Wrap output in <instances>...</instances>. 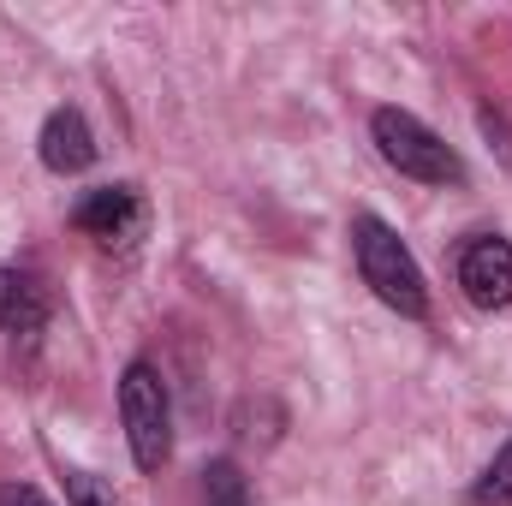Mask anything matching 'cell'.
I'll return each mask as SVG.
<instances>
[{
    "mask_svg": "<svg viewBox=\"0 0 512 506\" xmlns=\"http://www.w3.org/2000/svg\"><path fill=\"white\" fill-rule=\"evenodd\" d=\"M120 423H126V447L137 471L155 477L173 459V399H167V381L149 358H131L120 370Z\"/></svg>",
    "mask_w": 512,
    "mask_h": 506,
    "instance_id": "3957f363",
    "label": "cell"
},
{
    "mask_svg": "<svg viewBox=\"0 0 512 506\" xmlns=\"http://www.w3.org/2000/svg\"><path fill=\"white\" fill-rule=\"evenodd\" d=\"M0 506H48V501H42V489H30V483H0Z\"/></svg>",
    "mask_w": 512,
    "mask_h": 506,
    "instance_id": "8fae6325",
    "label": "cell"
},
{
    "mask_svg": "<svg viewBox=\"0 0 512 506\" xmlns=\"http://www.w3.org/2000/svg\"><path fill=\"white\" fill-rule=\"evenodd\" d=\"M203 501L209 506H251V489H245V477H239L233 459H215L203 471Z\"/></svg>",
    "mask_w": 512,
    "mask_h": 506,
    "instance_id": "9c48e42d",
    "label": "cell"
},
{
    "mask_svg": "<svg viewBox=\"0 0 512 506\" xmlns=\"http://www.w3.org/2000/svg\"><path fill=\"white\" fill-rule=\"evenodd\" d=\"M370 137H376V155H382L399 179H417V185H465L459 149H453L441 131H429L417 114H405V108H376V114H370Z\"/></svg>",
    "mask_w": 512,
    "mask_h": 506,
    "instance_id": "7a4b0ae2",
    "label": "cell"
},
{
    "mask_svg": "<svg viewBox=\"0 0 512 506\" xmlns=\"http://www.w3.org/2000/svg\"><path fill=\"white\" fill-rule=\"evenodd\" d=\"M453 280L465 292V304L477 310H507L512 304V239L501 233H477L459 245V262H453Z\"/></svg>",
    "mask_w": 512,
    "mask_h": 506,
    "instance_id": "5b68a950",
    "label": "cell"
},
{
    "mask_svg": "<svg viewBox=\"0 0 512 506\" xmlns=\"http://www.w3.org/2000/svg\"><path fill=\"white\" fill-rule=\"evenodd\" d=\"M66 501L72 506H114V489H102L90 471H66Z\"/></svg>",
    "mask_w": 512,
    "mask_h": 506,
    "instance_id": "30bf717a",
    "label": "cell"
},
{
    "mask_svg": "<svg viewBox=\"0 0 512 506\" xmlns=\"http://www.w3.org/2000/svg\"><path fill=\"white\" fill-rule=\"evenodd\" d=\"M465 506H512V441L477 471V483H471V495Z\"/></svg>",
    "mask_w": 512,
    "mask_h": 506,
    "instance_id": "ba28073f",
    "label": "cell"
},
{
    "mask_svg": "<svg viewBox=\"0 0 512 506\" xmlns=\"http://www.w3.org/2000/svg\"><path fill=\"white\" fill-rule=\"evenodd\" d=\"M36 155H42L48 173L72 179V173H84L96 161V131H90V120L78 108H54L42 120V131H36Z\"/></svg>",
    "mask_w": 512,
    "mask_h": 506,
    "instance_id": "8992f818",
    "label": "cell"
},
{
    "mask_svg": "<svg viewBox=\"0 0 512 506\" xmlns=\"http://www.w3.org/2000/svg\"><path fill=\"white\" fill-rule=\"evenodd\" d=\"M72 227H78L84 239H96L102 251H131V245L149 233V203H143L137 185H96V191L78 197Z\"/></svg>",
    "mask_w": 512,
    "mask_h": 506,
    "instance_id": "277c9868",
    "label": "cell"
},
{
    "mask_svg": "<svg viewBox=\"0 0 512 506\" xmlns=\"http://www.w3.org/2000/svg\"><path fill=\"white\" fill-rule=\"evenodd\" d=\"M48 322V286L30 268H0V334H36Z\"/></svg>",
    "mask_w": 512,
    "mask_h": 506,
    "instance_id": "52a82bcc",
    "label": "cell"
},
{
    "mask_svg": "<svg viewBox=\"0 0 512 506\" xmlns=\"http://www.w3.org/2000/svg\"><path fill=\"white\" fill-rule=\"evenodd\" d=\"M352 256H358L364 286L382 298L393 316H405V322H423V316H429L423 268H417V256L405 251V239L387 227L382 215H358V221H352Z\"/></svg>",
    "mask_w": 512,
    "mask_h": 506,
    "instance_id": "6da1fadb",
    "label": "cell"
}]
</instances>
